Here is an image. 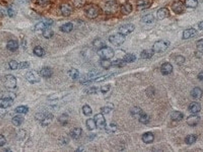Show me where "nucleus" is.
<instances>
[{"label": "nucleus", "instance_id": "obj_56", "mask_svg": "<svg viewBox=\"0 0 203 152\" xmlns=\"http://www.w3.org/2000/svg\"><path fill=\"white\" fill-rule=\"evenodd\" d=\"M6 143V139L5 137L1 134H0V147L4 146Z\"/></svg>", "mask_w": 203, "mask_h": 152}, {"label": "nucleus", "instance_id": "obj_59", "mask_svg": "<svg viewBox=\"0 0 203 152\" xmlns=\"http://www.w3.org/2000/svg\"><path fill=\"white\" fill-rule=\"evenodd\" d=\"M199 28L202 30H203V21L201 22L199 24Z\"/></svg>", "mask_w": 203, "mask_h": 152}, {"label": "nucleus", "instance_id": "obj_57", "mask_svg": "<svg viewBox=\"0 0 203 152\" xmlns=\"http://www.w3.org/2000/svg\"><path fill=\"white\" fill-rule=\"evenodd\" d=\"M8 16L11 17H14L16 15V12L12 8H10L8 10Z\"/></svg>", "mask_w": 203, "mask_h": 152}, {"label": "nucleus", "instance_id": "obj_6", "mask_svg": "<svg viewBox=\"0 0 203 152\" xmlns=\"http://www.w3.org/2000/svg\"><path fill=\"white\" fill-rule=\"evenodd\" d=\"M53 115L51 113H38L37 119L41 121L42 126H47L52 121Z\"/></svg>", "mask_w": 203, "mask_h": 152}, {"label": "nucleus", "instance_id": "obj_58", "mask_svg": "<svg viewBox=\"0 0 203 152\" xmlns=\"http://www.w3.org/2000/svg\"><path fill=\"white\" fill-rule=\"evenodd\" d=\"M198 79H199L200 80L203 81V71L200 72V73L198 74Z\"/></svg>", "mask_w": 203, "mask_h": 152}, {"label": "nucleus", "instance_id": "obj_40", "mask_svg": "<svg viewBox=\"0 0 203 152\" xmlns=\"http://www.w3.org/2000/svg\"><path fill=\"white\" fill-rule=\"evenodd\" d=\"M68 118H69V116L67 114L63 113L59 117L58 121L62 125H65L67 124L68 122Z\"/></svg>", "mask_w": 203, "mask_h": 152}, {"label": "nucleus", "instance_id": "obj_47", "mask_svg": "<svg viewBox=\"0 0 203 152\" xmlns=\"http://www.w3.org/2000/svg\"><path fill=\"white\" fill-rule=\"evenodd\" d=\"M16 112L19 113H27L29 112V108L25 106H20L16 108Z\"/></svg>", "mask_w": 203, "mask_h": 152}, {"label": "nucleus", "instance_id": "obj_13", "mask_svg": "<svg viewBox=\"0 0 203 152\" xmlns=\"http://www.w3.org/2000/svg\"><path fill=\"white\" fill-rule=\"evenodd\" d=\"M133 7L129 2H125L121 6V13L124 16H128L133 11Z\"/></svg>", "mask_w": 203, "mask_h": 152}, {"label": "nucleus", "instance_id": "obj_32", "mask_svg": "<svg viewBox=\"0 0 203 152\" xmlns=\"http://www.w3.org/2000/svg\"><path fill=\"white\" fill-rule=\"evenodd\" d=\"M144 112L143 110L139 108V107H134L131 110V115L136 117V118H139L140 115L143 113Z\"/></svg>", "mask_w": 203, "mask_h": 152}, {"label": "nucleus", "instance_id": "obj_7", "mask_svg": "<svg viewBox=\"0 0 203 152\" xmlns=\"http://www.w3.org/2000/svg\"><path fill=\"white\" fill-rule=\"evenodd\" d=\"M185 5L181 1H177L174 2L171 5V9L176 14H182L185 11Z\"/></svg>", "mask_w": 203, "mask_h": 152}, {"label": "nucleus", "instance_id": "obj_24", "mask_svg": "<svg viewBox=\"0 0 203 152\" xmlns=\"http://www.w3.org/2000/svg\"><path fill=\"white\" fill-rule=\"evenodd\" d=\"M170 118L174 121H180L184 118V114L179 111H173L170 114Z\"/></svg>", "mask_w": 203, "mask_h": 152}, {"label": "nucleus", "instance_id": "obj_10", "mask_svg": "<svg viewBox=\"0 0 203 152\" xmlns=\"http://www.w3.org/2000/svg\"><path fill=\"white\" fill-rule=\"evenodd\" d=\"M118 8V4L115 0H109L105 3L104 10L106 12L112 13L117 11Z\"/></svg>", "mask_w": 203, "mask_h": 152}, {"label": "nucleus", "instance_id": "obj_49", "mask_svg": "<svg viewBox=\"0 0 203 152\" xmlns=\"http://www.w3.org/2000/svg\"><path fill=\"white\" fill-rule=\"evenodd\" d=\"M36 4L42 7H45L50 3V0H36Z\"/></svg>", "mask_w": 203, "mask_h": 152}, {"label": "nucleus", "instance_id": "obj_33", "mask_svg": "<svg viewBox=\"0 0 203 152\" xmlns=\"http://www.w3.org/2000/svg\"><path fill=\"white\" fill-rule=\"evenodd\" d=\"M86 127L89 131H93L96 128V125L94 119L89 118L86 121Z\"/></svg>", "mask_w": 203, "mask_h": 152}, {"label": "nucleus", "instance_id": "obj_44", "mask_svg": "<svg viewBox=\"0 0 203 152\" xmlns=\"http://www.w3.org/2000/svg\"><path fill=\"white\" fill-rule=\"evenodd\" d=\"M105 128L107 132H108L109 133H115L116 131L117 126L114 123H110L109 125H106Z\"/></svg>", "mask_w": 203, "mask_h": 152}, {"label": "nucleus", "instance_id": "obj_15", "mask_svg": "<svg viewBox=\"0 0 203 152\" xmlns=\"http://www.w3.org/2000/svg\"><path fill=\"white\" fill-rule=\"evenodd\" d=\"M170 16V11L168 8L162 7L159 8L157 11V17L159 20L165 19Z\"/></svg>", "mask_w": 203, "mask_h": 152}, {"label": "nucleus", "instance_id": "obj_35", "mask_svg": "<svg viewBox=\"0 0 203 152\" xmlns=\"http://www.w3.org/2000/svg\"><path fill=\"white\" fill-rule=\"evenodd\" d=\"M136 56L134 54L132 53H127L124 56L123 60L126 62V63H130V62H133L136 61Z\"/></svg>", "mask_w": 203, "mask_h": 152}, {"label": "nucleus", "instance_id": "obj_39", "mask_svg": "<svg viewBox=\"0 0 203 152\" xmlns=\"http://www.w3.org/2000/svg\"><path fill=\"white\" fill-rule=\"evenodd\" d=\"M33 53L36 56L39 57L43 56L45 53L44 50L40 46H36V47H35V48L33 49Z\"/></svg>", "mask_w": 203, "mask_h": 152}, {"label": "nucleus", "instance_id": "obj_16", "mask_svg": "<svg viewBox=\"0 0 203 152\" xmlns=\"http://www.w3.org/2000/svg\"><path fill=\"white\" fill-rule=\"evenodd\" d=\"M152 5L150 0H137L136 6L139 10H144L149 8Z\"/></svg>", "mask_w": 203, "mask_h": 152}, {"label": "nucleus", "instance_id": "obj_9", "mask_svg": "<svg viewBox=\"0 0 203 152\" xmlns=\"http://www.w3.org/2000/svg\"><path fill=\"white\" fill-rule=\"evenodd\" d=\"M135 30V26L132 23H127L121 26L119 28V32L127 36Z\"/></svg>", "mask_w": 203, "mask_h": 152}, {"label": "nucleus", "instance_id": "obj_37", "mask_svg": "<svg viewBox=\"0 0 203 152\" xmlns=\"http://www.w3.org/2000/svg\"><path fill=\"white\" fill-rule=\"evenodd\" d=\"M42 35L44 38L47 39H50L53 36L54 32L50 28L47 27L42 31Z\"/></svg>", "mask_w": 203, "mask_h": 152}, {"label": "nucleus", "instance_id": "obj_53", "mask_svg": "<svg viewBox=\"0 0 203 152\" xmlns=\"http://www.w3.org/2000/svg\"><path fill=\"white\" fill-rule=\"evenodd\" d=\"M185 58L183 56L179 55L177 56L176 58V62L178 65H181L185 62Z\"/></svg>", "mask_w": 203, "mask_h": 152}, {"label": "nucleus", "instance_id": "obj_5", "mask_svg": "<svg viewBox=\"0 0 203 152\" xmlns=\"http://www.w3.org/2000/svg\"><path fill=\"white\" fill-rule=\"evenodd\" d=\"M41 74L38 73L36 71L31 70L28 71L25 77L26 80L32 84H35L39 83L41 81Z\"/></svg>", "mask_w": 203, "mask_h": 152}, {"label": "nucleus", "instance_id": "obj_25", "mask_svg": "<svg viewBox=\"0 0 203 152\" xmlns=\"http://www.w3.org/2000/svg\"><path fill=\"white\" fill-rule=\"evenodd\" d=\"M53 74V71L51 68L46 67H44L40 71V74L41 76L45 78H50L51 77Z\"/></svg>", "mask_w": 203, "mask_h": 152}, {"label": "nucleus", "instance_id": "obj_2", "mask_svg": "<svg viewBox=\"0 0 203 152\" xmlns=\"http://www.w3.org/2000/svg\"><path fill=\"white\" fill-rule=\"evenodd\" d=\"M170 42L165 40H160L156 41L153 45V50L154 52L161 53L166 51L170 46Z\"/></svg>", "mask_w": 203, "mask_h": 152}, {"label": "nucleus", "instance_id": "obj_3", "mask_svg": "<svg viewBox=\"0 0 203 152\" xmlns=\"http://www.w3.org/2000/svg\"><path fill=\"white\" fill-rule=\"evenodd\" d=\"M98 55L102 59H110L114 56L115 52L109 47H103L98 50Z\"/></svg>", "mask_w": 203, "mask_h": 152}, {"label": "nucleus", "instance_id": "obj_52", "mask_svg": "<svg viewBox=\"0 0 203 152\" xmlns=\"http://www.w3.org/2000/svg\"><path fill=\"white\" fill-rule=\"evenodd\" d=\"M29 66H30V64L27 61L21 62L19 64V68H20V69H26V68H29Z\"/></svg>", "mask_w": 203, "mask_h": 152}, {"label": "nucleus", "instance_id": "obj_41", "mask_svg": "<svg viewBox=\"0 0 203 152\" xmlns=\"http://www.w3.org/2000/svg\"><path fill=\"white\" fill-rule=\"evenodd\" d=\"M113 108V105L112 103H108L107 105H106V106L102 107L101 109L102 113H109Z\"/></svg>", "mask_w": 203, "mask_h": 152}, {"label": "nucleus", "instance_id": "obj_11", "mask_svg": "<svg viewBox=\"0 0 203 152\" xmlns=\"http://www.w3.org/2000/svg\"><path fill=\"white\" fill-rule=\"evenodd\" d=\"M94 120L95 121L97 128L99 129L105 128L106 126V122L104 116L102 113H98L95 115Z\"/></svg>", "mask_w": 203, "mask_h": 152}, {"label": "nucleus", "instance_id": "obj_19", "mask_svg": "<svg viewBox=\"0 0 203 152\" xmlns=\"http://www.w3.org/2000/svg\"><path fill=\"white\" fill-rule=\"evenodd\" d=\"M14 100L11 98H3L0 99V108L6 109L12 106Z\"/></svg>", "mask_w": 203, "mask_h": 152}, {"label": "nucleus", "instance_id": "obj_17", "mask_svg": "<svg viewBox=\"0 0 203 152\" xmlns=\"http://www.w3.org/2000/svg\"><path fill=\"white\" fill-rule=\"evenodd\" d=\"M197 33L198 32L196 29L193 28L188 29L183 32L182 38L184 39H188L196 36L197 35Z\"/></svg>", "mask_w": 203, "mask_h": 152}, {"label": "nucleus", "instance_id": "obj_45", "mask_svg": "<svg viewBox=\"0 0 203 152\" xmlns=\"http://www.w3.org/2000/svg\"><path fill=\"white\" fill-rule=\"evenodd\" d=\"M126 62L123 59H118L112 62V66L118 67H122L125 65Z\"/></svg>", "mask_w": 203, "mask_h": 152}, {"label": "nucleus", "instance_id": "obj_26", "mask_svg": "<svg viewBox=\"0 0 203 152\" xmlns=\"http://www.w3.org/2000/svg\"><path fill=\"white\" fill-rule=\"evenodd\" d=\"M141 22L143 23L149 24H152L154 22V17L152 14H148L141 19Z\"/></svg>", "mask_w": 203, "mask_h": 152}, {"label": "nucleus", "instance_id": "obj_38", "mask_svg": "<svg viewBox=\"0 0 203 152\" xmlns=\"http://www.w3.org/2000/svg\"><path fill=\"white\" fill-rule=\"evenodd\" d=\"M139 118V121L143 124H147L150 121L149 116L144 112H143Z\"/></svg>", "mask_w": 203, "mask_h": 152}, {"label": "nucleus", "instance_id": "obj_8", "mask_svg": "<svg viewBox=\"0 0 203 152\" xmlns=\"http://www.w3.org/2000/svg\"><path fill=\"white\" fill-rule=\"evenodd\" d=\"M4 85L7 89H14L17 85L16 78L11 74L7 75L4 78Z\"/></svg>", "mask_w": 203, "mask_h": 152}, {"label": "nucleus", "instance_id": "obj_18", "mask_svg": "<svg viewBox=\"0 0 203 152\" xmlns=\"http://www.w3.org/2000/svg\"><path fill=\"white\" fill-rule=\"evenodd\" d=\"M160 71L163 75L164 76L169 75L173 71V66L169 62H164L162 65Z\"/></svg>", "mask_w": 203, "mask_h": 152}, {"label": "nucleus", "instance_id": "obj_36", "mask_svg": "<svg viewBox=\"0 0 203 152\" xmlns=\"http://www.w3.org/2000/svg\"><path fill=\"white\" fill-rule=\"evenodd\" d=\"M68 74L73 80H76L79 77V71L76 68H71L68 71Z\"/></svg>", "mask_w": 203, "mask_h": 152}, {"label": "nucleus", "instance_id": "obj_31", "mask_svg": "<svg viewBox=\"0 0 203 152\" xmlns=\"http://www.w3.org/2000/svg\"><path fill=\"white\" fill-rule=\"evenodd\" d=\"M23 121H24V118L22 116L17 115V116H15L14 118H13L12 123L16 127H19L20 125H21Z\"/></svg>", "mask_w": 203, "mask_h": 152}, {"label": "nucleus", "instance_id": "obj_12", "mask_svg": "<svg viewBox=\"0 0 203 152\" xmlns=\"http://www.w3.org/2000/svg\"><path fill=\"white\" fill-rule=\"evenodd\" d=\"M60 11L61 14L64 17H68L70 16L72 12H73V7L69 4L64 3L60 5L59 7Z\"/></svg>", "mask_w": 203, "mask_h": 152}, {"label": "nucleus", "instance_id": "obj_48", "mask_svg": "<svg viewBox=\"0 0 203 152\" xmlns=\"http://www.w3.org/2000/svg\"><path fill=\"white\" fill-rule=\"evenodd\" d=\"M101 64L102 67L104 69H108L112 66V62L109 61V59H102Z\"/></svg>", "mask_w": 203, "mask_h": 152}, {"label": "nucleus", "instance_id": "obj_21", "mask_svg": "<svg viewBox=\"0 0 203 152\" xmlns=\"http://www.w3.org/2000/svg\"><path fill=\"white\" fill-rule=\"evenodd\" d=\"M154 139V136L152 133L147 132L143 134L142 136V140L144 143L146 144H150L153 143Z\"/></svg>", "mask_w": 203, "mask_h": 152}, {"label": "nucleus", "instance_id": "obj_28", "mask_svg": "<svg viewBox=\"0 0 203 152\" xmlns=\"http://www.w3.org/2000/svg\"><path fill=\"white\" fill-rule=\"evenodd\" d=\"M7 47L9 51L14 52L17 50V49L19 48V44L16 41L11 40L7 43Z\"/></svg>", "mask_w": 203, "mask_h": 152}, {"label": "nucleus", "instance_id": "obj_14", "mask_svg": "<svg viewBox=\"0 0 203 152\" xmlns=\"http://www.w3.org/2000/svg\"><path fill=\"white\" fill-rule=\"evenodd\" d=\"M200 121V117L198 115L194 113L193 115H190L187 118V123L188 124V125L191 127H195L197 125H198Z\"/></svg>", "mask_w": 203, "mask_h": 152}, {"label": "nucleus", "instance_id": "obj_1", "mask_svg": "<svg viewBox=\"0 0 203 152\" xmlns=\"http://www.w3.org/2000/svg\"><path fill=\"white\" fill-rule=\"evenodd\" d=\"M100 10L98 5L95 4H89L85 5L84 13L85 16L89 19H95L99 14Z\"/></svg>", "mask_w": 203, "mask_h": 152}, {"label": "nucleus", "instance_id": "obj_34", "mask_svg": "<svg viewBox=\"0 0 203 152\" xmlns=\"http://www.w3.org/2000/svg\"><path fill=\"white\" fill-rule=\"evenodd\" d=\"M184 4L187 8H195L197 7L199 2L198 0H185Z\"/></svg>", "mask_w": 203, "mask_h": 152}, {"label": "nucleus", "instance_id": "obj_23", "mask_svg": "<svg viewBox=\"0 0 203 152\" xmlns=\"http://www.w3.org/2000/svg\"><path fill=\"white\" fill-rule=\"evenodd\" d=\"M191 96L196 99H199L202 97L203 90L200 87H195L191 92Z\"/></svg>", "mask_w": 203, "mask_h": 152}, {"label": "nucleus", "instance_id": "obj_51", "mask_svg": "<svg viewBox=\"0 0 203 152\" xmlns=\"http://www.w3.org/2000/svg\"><path fill=\"white\" fill-rule=\"evenodd\" d=\"M9 66L11 70H15L19 68V63L16 60H11L9 62Z\"/></svg>", "mask_w": 203, "mask_h": 152}, {"label": "nucleus", "instance_id": "obj_20", "mask_svg": "<svg viewBox=\"0 0 203 152\" xmlns=\"http://www.w3.org/2000/svg\"><path fill=\"white\" fill-rule=\"evenodd\" d=\"M202 107L200 104L197 102L191 103L189 106V110L193 113H197L201 110Z\"/></svg>", "mask_w": 203, "mask_h": 152}, {"label": "nucleus", "instance_id": "obj_30", "mask_svg": "<svg viewBox=\"0 0 203 152\" xmlns=\"http://www.w3.org/2000/svg\"><path fill=\"white\" fill-rule=\"evenodd\" d=\"M197 140V136L196 134L188 135L185 139V142L187 145H191L196 142Z\"/></svg>", "mask_w": 203, "mask_h": 152}, {"label": "nucleus", "instance_id": "obj_27", "mask_svg": "<svg viewBox=\"0 0 203 152\" xmlns=\"http://www.w3.org/2000/svg\"><path fill=\"white\" fill-rule=\"evenodd\" d=\"M82 130L81 128H75L70 131V136L74 139H78L81 135Z\"/></svg>", "mask_w": 203, "mask_h": 152}, {"label": "nucleus", "instance_id": "obj_46", "mask_svg": "<svg viewBox=\"0 0 203 152\" xmlns=\"http://www.w3.org/2000/svg\"><path fill=\"white\" fill-rule=\"evenodd\" d=\"M104 43H105V42H104L102 39H99H99H95V40L94 41V42H93V45H94L96 48H98V50L100 49V48H101L102 47H104V45H105V44H104Z\"/></svg>", "mask_w": 203, "mask_h": 152}, {"label": "nucleus", "instance_id": "obj_54", "mask_svg": "<svg viewBox=\"0 0 203 152\" xmlns=\"http://www.w3.org/2000/svg\"><path fill=\"white\" fill-rule=\"evenodd\" d=\"M110 85H104L103 86H102L101 88V91L102 93L103 94L106 93L107 92H109V90H110Z\"/></svg>", "mask_w": 203, "mask_h": 152}, {"label": "nucleus", "instance_id": "obj_22", "mask_svg": "<svg viewBox=\"0 0 203 152\" xmlns=\"http://www.w3.org/2000/svg\"><path fill=\"white\" fill-rule=\"evenodd\" d=\"M73 24L71 22H68L61 25L59 27V30L63 33H70L73 30Z\"/></svg>", "mask_w": 203, "mask_h": 152}, {"label": "nucleus", "instance_id": "obj_29", "mask_svg": "<svg viewBox=\"0 0 203 152\" xmlns=\"http://www.w3.org/2000/svg\"><path fill=\"white\" fill-rule=\"evenodd\" d=\"M154 53L155 52L153 50V49L145 50L141 52L140 56L143 59H150L154 55Z\"/></svg>", "mask_w": 203, "mask_h": 152}, {"label": "nucleus", "instance_id": "obj_4", "mask_svg": "<svg viewBox=\"0 0 203 152\" xmlns=\"http://www.w3.org/2000/svg\"><path fill=\"white\" fill-rule=\"evenodd\" d=\"M109 41L115 47L121 46L125 41V36L121 33L110 35L109 37Z\"/></svg>", "mask_w": 203, "mask_h": 152}, {"label": "nucleus", "instance_id": "obj_42", "mask_svg": "<svg viewBox=\"0 0 203 152\" xmlns=\"http://www.w3.org/2000/svg\"><path fill=\"white\" fill-rule=\"evenodd\" d=\"M82 109H83V113L84 114V115L86 116H90L92 115V113H93V111H92V108H90V106L88 105H84L83 108H82Z\"/></svg>", "mask_w": 203, "mask_h": 152}, {"label": "nucleus", "instance_id": "obj_43", "mask_svg": "<svg viewBox=\"0 0 203 152\" xmlns=\"http://www.w3.org/2000/svg\"><path fill=\"white\" fill-rule=\"evenodd\" d=\"M72 2L76 8H81L86 5V0H72Z\"/></svg>", "mask_w": 203, "mask_h": 152}, {"label": "nucleus", "instance_id": "obj_50", "mask_svg": "<svg viewBox=\"0 0 203 152\" xmlns=\"http://www.w3.org/2000/svg\"><path fill=\"white\" fill-rule=\"evenodd\" d=\"M85 92L89 95L96 94L98 92V88L96 87H90L85 90Z\"/></svg>", "mask_w": 203, "mask_h": 152}, {"label": "nucleus", "instance_id": "obj_55", "mask_svg": "<svg viewBox=\"0 0 203 152\" xmlns=\"http://www.w3.org/2000/svg\"><path fill=\"white\" fill-rule=\"evenodd\" d=\"M197 48L200 51H203V39L198 41L196 43Z\"/></svg>", "mask_w": 203, "mask_h": 152}]
</instances>
